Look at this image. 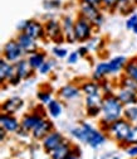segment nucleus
<instances>
[{"label":"nucleus","instance_id":"f257e3e1","mask_svg":"<svg viewBox=\"0 0 137 159\" xmlns=\"http://www.w3.org/2000/svg\"><path fill=\"white\" fill-rule=\"evenodd\" d=\"M69 135L74 140L84 143L92 149H98L103 147L108 140V135L103 130L96 129L87 121H81L78 126L69 129Z\"/></svg>","mask_w":137,"mask_h":159},{"label":"nucleus","instance_id":"f03ea898","mask_svg":"<svg viewBox=\"0 0 137 159\" xmlns=\"http://www.w3.org/2000/svg\"><path fill=\"white\" fill-rule=\"evenodd\" d=\"M125 105L118 100L114 93L103 95V102H102V112L100 119V126L101 130L106 131L108 125L118 119L123 117Z\"/></svg>","mask_w":137,"mask_h":159},{"label":"nucleus","instance_id":"7ed1b4c3","mask_svg":"<svg viewBox=\"0 0 137 159\" xmlns=\"http://www.w3.org/2000/svg\"><path fill=\"white\" fill-rule=\"evenodd\" d=\"M132 125L133 124H131L130 121H127L125 117H121V119H118V120L111 123L108 125V128L106 129L105 133L108 135L109 139H112L114 143H117V144L121 147L125 143L126 138L128 136Z\"/></svg>","mask_w":137,"mask_h":159},{"label":"nucleus","instance_id":"20e7f679","mask_svg":"<svg viewBox=\"0 0 137 159\" xmlns=\"http://www.w3.org/2000/svg\"><path fill=\"white\" fill-rule=\"evenodd\" d=\"M16 30L18 33L20 32L27 33L28 35L36 39V41H47L44 23L36 20V19H27V20L19 22L16 25Z\"/></svg>","mask_w":137,"mask_h":159},{"label":"nucleus","instance_id":"39448f33","mask_svg":"<svg viewBox=\"0 0 137 159\" xmlns=\"http://www.w3.org/2000/svg\"><path fill=\"white\" fill-rule=\"evenodd\" d=\"M78 14L84 16L87 20H89L96 29H98L103 25L105 23V15L102 13V8L87 4V3H79V9H78Z\"/></svg>","mask_w":137,"mask_h":159},{"label":"nucleus","instance_id":"423d86ee","mask_svg":"<svg viewBox=\"0 0 137 159\" xmlns=\"http://www.w3.org/2000/svg\"><path fill=\"white\" fill-rule=\"evenodd\" d=\"M93 24L87 20V19L82 15L78 14L75 18V25H74V35L77 43H86L93 38V32H94Z\"/></svg>","mask_w":137,"mask_h":159},{"label":"nucleus","instance_id":"0eeeda50","mask_svg":"<svg viewBox=\"0 0 137 159\" xmlns=\"http://www.w3.org/2000/svg\"><path fill=\"white\" fill-rule=\"evenodd\" d=\"M45 27V38L47 41H50L55 44H62L66 42V38L63 34V29H62V24L59 20L57 19H48L44 23Z\"/></svg>","mask_w":137,"mask_h":159},{"label":"nucleus","instance_id":"6e6552de","mask_svg":"<svg viewBox=\"0 0 137 159\" xmlns=\"http://www.w3.org/2000/svg\"><path fill=\"white\" fill-rule=\"evenodd\" d=\"M2 54H3L2 58L6 59V61L10 62V63H15V62L20 61V59H23V58L27 57L25 52L23 51V48L20 47V44L16 42L15 38L10 39V41H8L4 44Z\"/></svg>","mask_w":137,"mask_h":159},{"label":"nucleus","instance_id":"1a4fd4ad","mask_svg":"<svg viewBox=\"0 0 137 159\" xmlns=\"http://www.w3.org/2000/svg\"><path fill=\"white\" fill-rule=\"evenodd\" d=\"M45 117L47 115L44 114V110L42 109H36L32 112H27L20 119V129L32 135V131L35 129V126Z\"/></svg>","mask_w":137,"mask_h":159},{"label":"nucleus","instance_id":"9d476101","mask_svg":"<svg viewBox=\"0 0 137 159\" xmlns=\"http://www.w3.org/2000/svg\"><path fill=\"white\" fill-rule=\"evenodd\" d=\"M64 140H66V138H64V135H63L61 131L53 130L52 133H49V134L43 139L41 143H42L43 150L49 155L55 148L59 147Z\"/></svg>","mask_w":137,"mask_h":159},{"label":"nucleus","instance_id":"9b49d317","mask_svg":"<svg viewBox=\"0 0 137 159\" xmlns=\"http://www.w3.org/2000/svg\"><path fill=\"white\" fill-rule=\"evenodd\" d=\"M15 39H16V42L20 44V47L23 48V51L25 52L27 56H29V54H32V53L39 51L38 41H36V39H34L33 37L28 35V34L24 33V32L18 33L16 37H15Z\"/></svg>","mask_w":137,"mask_h":159},{"label":"nucleus","instance_id":"f8f14e48","mask_svg":"<svg viewBox=\"0 0 137 159\" xmlns=\"http://www.w3.org/2000/svg\"><path fill=\"white\" fill-rule=\"evenodd\" d=\"M53 130H55L53 121L50 120L49 117H45V119H43V120L35 126V129L32 131V135L30 136L34 139V140H36V142H42L43 139L49 133H52Z\"/></svg>","mask_w":137,"mask_h":159},{"label":"nucleus","instance_id":"ddd939ff","mask_svg":"<svg viewBox=\"0 0 137 159\" xmlns=\"http://www.w3.org/2000/svg\"><path fill=\"white\" fill-rule=\"evenodd\" d=\"M0 128L8 131L9 134H16L18 130L20 129V120L15 115L2 112V115H0Z\"/></svg>","mask_w":137,"mask_h":159},{"label":"nucleus","instance_id":"4468645a","mask_svg":"<svg viewBox=\"0 0 137 159\" xmlns=\"http://www.w3.org/2000/svg\"><path fill=\"white\" fill-rule=\"evenodd\" d=\"M61 24H62V29H63V34L66 38V42L69 44H74L77 43L75 41V35H74V25H75V18H73L72 15H63L61 19Z\"/></svg>","mask_w":137,"mask_h":159},{"label":"nucleus","instance_id":"2eb2a0df","mask_svg":"<svg viewBox=\"0 0 137 159\" xmlns=\"http://www.w3.org/2000/svg\"><path fill=\"white\" fill-rule=\"evenodd\" d=\"M82 93V90H81V86L75 85L74 82H71V84H67L64 86H62L59 90H58V97L62 98L64 101H72V100H75L81 96Z\"/></svg>","mask_w":137,"mask_h":159},{"label":"nucleus","instance_id":"dca6fc26","mask_svg":"<svg viewBox=\"0 0 137 159\" xmlns=\"http://www.w3.org/2000/svg\"><path fill=\"white\" fill-rule=\"evenodd\" d=\"M24 107V100L19 96H11L2 104V112L15 115L18 111H20Z\"/></svg>","mask_w":137,"mask_h":159},{"label":"nucleus","instance_id":"f3484780","mask_svg":"<svg viewBox=\"0 0 137 159\" xmlns=\"http://www.w3.org/2000/svg\"><path fill=\"white\" fill-rule=\"evenodd\" d=\"M14 76H15L14 63H10L6 59L2 58L0 59V82H2L3 87H5V85H9V81Z\"/></svg>","mask_w":137,"mask_h":159},{"label":"nucleus","instance_id":"a211bd4d","mask_svg":"<svg viewBox=\"0 0 137 159\" xmlns=\"http://www.w3.org/2000/svg\"><path fill=\"white\" fill-rule=\"evenodd\" d=\"M108 62V76H117L123 73V70L128 62V59L125 56H116L112 57Z\"/></svg>","mask_w":137,"mask_h":159},{"label":"nucleus","instance_id":"6ab92c4d","mask_svg":"<svg viewBox=\"0 0 137 159\" xmlns=\"http://www.w3.org/2000/svg\"><path fill=\"white\" fill-rule=\"evenodd\" d=\"M114 95L118 97V100L126 106H132V105H137V92L132 91V90H127L123 87H118L117 86Z\"/></svg>","mask_w":137,"mask_h":159},{"label":"nucleus","instance_id":"aec40b11","mask_svg":"<svg viewBox=\"0 0 137 159\" xmlns=\"http://www.w3.org/2000/svg\"><path fill=\"white\" fill-rule=\"evenodd\" d=\"M73 148H74V144L69 142L68 139H66L59 147L55 148L49 154V158L50 159H67L71 155H73Z\"/></svg>","mask_w":137,"mask_h":159},{"label":"nucleus","instance_id":"412c9836","mask_svg":"<svg viewBox=\"0 0 137 159\" xmlns=\"http://www.w3.org/2000/svg\"><path fill=\"white\" fill-rule=\"evenodd\" d=\"M14 67H15V75L22 80V81H25V80H29L30 77L34 76V70L29 66V62L27 57L20 59V61H18L14 63Z\"/></svg>","mask_w":137,"mask_h":159},{"label":"nucleus","instance_id":"4be33fe9","mask_svg":"<svg viewBox=\"0 0 137 159\" xmlns=\"http://www.w3.org/2000/svg\"><path fill=\"white\" fill-rule=\"evenodd\" d=\"M27 59H28V62H29V66L36 72L39 68L42 67V65L48 59V56H47V53L44 51L39 49V51H36V52L27 56Z\"/></svg>","mask_w":137,"mask_h":159},{"label":"nucleus","instance_id":"5701e85b","mask_svg":"<svg viewBox=\"0 0 137 159\" xmlns=\"http://www.w3.org/2000/svg\"><path fill=\"white\" fill-rule=\"evenodd\" d=\"M81 90H82V93L84 96H89V95H97V93H102V90H101V84L94 81V80L89 78V80H86L83 81L81 85Z\"/></svg>","mask_w":137,"mask_h":159},{"label":"nucleus","instance_id":"b1692460","mask_svg":"<svg viewBox=\"0 0 137 159\" xmlns=\"http://www.w3.org/2000/svg\"><path fill=\"white\" fill-rule=\"evenodd\" d=\"M47 114L48 116H50L52 119H58L61 117L64 112V105L61 100L58 98H53V100L47 105Z\"/></svg>","mask_w":137,"mask_h":159},{"label":"nucleus","instance_id":"393cba45","mask_svg":"<svg viewBox=\"0 0 137 159\" xmlns=\"http://www.w3.org/2000/svg\"><path fill=\"white\" fill-rule=\"evenodd\" d=\"M108 77V62H98L96 65L93 73H92V80L97 82H101L103 81L105 78Z\"/></svg>","mask_w":137,"mask_h":159},{"label":"nucleus","instance_id":"a878e982","mask_svg":"<svg viewBox=\"0 0 137 159\" xmlns=\"http://www.w3.org/2000/svg\"><path fill=\"white\" fill-rule=\"evenodd\" d=\"M102 102H103V93L84 96L86 109H88V107H102Z\"/></svg>","mask_w":137,"mask_h":159},{"label":"nucleus","instance_id":"bb28decb","mask_svg":"<svg viewBox=\"0 0 137 159\" xmlns=\"http://www.w3.org/2000/svg\"><path fill=\"white\" fill-rule=\"evenodd\" d=\"M118 87H123V89H127V90H132L135 92H137V82L135 80H132L131 77L126 76V75H121L120 78H118Z\"/></svg>","mask_w":137,"mask_h":159},{"label":"nucleus","instance_id":"cd10ccee","mask_svg":"<svg viewBox=\"0 0 137 159\" xmlns=\"http://www.w3.org/2000/svg\"><path fill=\"white\" fill-rule=\"evenodd\" d=\"M123 75L131 77L132 80L137 82V58H132V59H128V62L123 70Z\"/></svg>","mask_w":137,"mask_h":159},{"label":"nucleus","instance_id":"c85d7f7f","mask_svg":"<svg viewBox=\"0 0 137 159\" xmlns=\"http://www.w3.org/2000/svg\"><path fill=\"white\" fill-rule=\"evenodd\" d=\"M36 98H38V101H39V104L41 105H48L52 100H53V92H52V90L49 89V90H39L38 92H36Z\"/></svg>","mask_w":137,"mask_h":159},{"label":"nucleus","instance_id":"c756f323","mask_svg":"<svg viewBox=\"0 0 137 159\" xmlns=\"http://www.w3.org/2000/svg\"><path fill=\"white\" fill-rule=\"evenodd\" d=\"M55 67H57V59H54V58H48L47 61L42 65V67L39 68L36 72H38L39 75L45 76V75L52 73V72H53V70H54Z\"/></svg>","mask_w":137,"mask_h":159},{"label":"nucleus","instance_id":"7c9ffc66","mask_svg":"<svg viewBox=\"0 0 137 159\" xmlns=\"http://www.w3.org/2000/svg\"><path fill=\"white\" fill-rule=\"evenodd\" d=\"M123 117L131 124H136L137 123V105L126 106L123 111Z\"/></svg>","mask_w":137,"mask_h":159},{"label":"nucleus","instance_id":"2f4dec72","mask_svg":"<svg viewBox=\"0 0 137 159\" xmlns=\"http://www.w3.org/2000/svg\"><path fill=\"white\" fill-rule=\"evenodd\" d=\"M135 144H137V125H136V124H133V125H132L131 131H130L128 136L126 138L125 143L121 145V148L126 149L127 147H130V145H135Z\"/></svg>","mask_w":137,"mask_h":159},{"label":"nucleus","instance_id":"473e14b6","mask_svg":"<svg viewBox=\"0 0 137 159\" xmlns=\"http://www.w3.org/2000/svg\"><path fill=\"white\" fill-rule=\"evenodd\" d=\"M63 7L62 0H44L43 2V8L47 11H53V10H58Z\"/></svg>","mask_w":137,"mask_h":159},{"label":"nucleus","instance_id":"72a5a7b5","mask_svg":"<svg viewBox=\"0 0 137 159\" xmlns=\"http://www.w3.org/2000/svg\"><path fill=\"white\" fill-rule=\"evenodd\" d=\"M52 53H53V56L55 57V59H64V58H67L68 54H69L68 49L64 48V47H62L61 44H57L55 47H53V48H52Z\"/></svg>","mask_w":137,"mask_h":159},{"label":"nucleus","instance_id":"f704fd0d","mask_svg":"<svg viewBox=\"0 0 137 159\" xmlns=\"http://www.w3.org/2000/svg\"><path fill=\"white\" fill-rule=\"evenodd\" d=\"M118 4H120V0H102L101 8H102V10L113 11V10H117Z\"/></svg>","mask_w":137,"mask_h":159},{"label":"nucleus","instance_id":"c9c22d12","mask_svg":"<svg viewBox=\"0 0 137 159\" xmlns=\"http://www.w3.org/2000/svg\"><path fill=\"white\" fill-rule=\"evenodd\" d=\"M100 84H101V90H102V93H103V95L114 93L116 89H114V87H112V84H111L109 81H107L106 78L103 80V81H101Z\"/></svg>","mask_w":137,"mask_h":159},{"label":"nucleus","instance_id":"e433bc0d","mask_svg":"<svg viewBox=\"0 0 137 159\" xmlns=\"http://www.w3.org/2000/svg\"><path fill=\"white\" fill-rule=\"evenodd\" d=\"M136 24H137V13H132V14H130V15L127 16V19H126V23H125L126 29H127V30H132Z\"/></svg>","mask_w":137,"mask_h":159},{"label":"nucleus","instance_id":"4c0bfd02","mask_svg":"<svg viewBox=\"0 0 137 159\" xmlns=\"http://www.w3.org/2000/svg\"><path fill=\"white\" fill-rule=\"evenodd\" d=\"M101 112H102V107H88V109H86V115L91 119L101 116Z\"/></svg>","mask_w":137,"mask_h":159},{"label":"nucleus","instance_id":"58836bf2","mask_svg":"<svg viewBox=\"0 0 137 159\" xmlns=\"http://www.w3.org/2000/svg\"><path fill=\"white\" fill-rule=\"evenodd\" d=\"M79 54H78V52L77 51H73V52H71L69 54H68V57H67V63L68 65H75L78 61H79Z\"/></svg>","mask_w":137,"mask_h":159},{"label":"nucleus","instance_id":"ea45409f","mask_svg":"<svg viewBox=\"0 0 137 159\" xmlns=\"http://www.w3.org/2000/svg\"><path fill=\"white\" fill-rule=\"evenodd\" d=\"M77 52H78V54H79L81 58H86V57L89 56L91 49L88 48V46H79V47H78V49H77Z\"/></svg>","mask_w":137,"mask_h":159},{"label":"nucleus","instance_id":"a19ab883","mask_svg":"<svg viewBox=\"0 0 137 159\" xmlns=\"http://www.w3.org/2000/svg\"><path fill=\"white\" fill-rule=\"evenodd\" d=\"M125 152H126V154H127L128 157H131L132 159H133V158H137V144L127 147V148L125 149Z\"/></svg>","mask_w":137,"mask_h":159},{"label":"nucleus","instance_id":"79ce46f5","mask_svg":"<svg viewBox=\"0 0 137 159\" xmlns=\"http://www.w3.org/2000/svg\"><path fill=\"white\" fill-rule=\"evenodd\" d=\"M79 3H87V4H92V5L101 7L102 0H79Z\"/></svg>","mask_w":137,"mask_h":159},{"label":"nucleus","instance_id":"37998d69","mask_svg":"<svg viewBox=\"0 0 137 159\" xmlns=\"http://www.w3.org/2000/svg\"><path fill=\"white\" fill-rule=\"evenodd\" d=\"M8 135H10V134H9L8 131H5L4 129H2V128H0V142H2V143H4Z\"/></svg>","mask_w":137,"mask_h":159},{"label":"nucleus","instance_id":"c03bdc74","mask_svg":"<svg viewBox=\"0 0 137 159\" xmlns=\"http://www.w3.org/2000/svg\"><path fill=\"white\" fill-rule=\"evenodd\" d=\"M67 159H81V157H77V155H71L69 158H67Z\"/></svg>","mask_w":137,"mask_h":159},{"label":"nucleus","instance_id":"a18cd8bd","mask_svg":"<svg viewBox=\"0 0 137 159\" xmlns=\"http://www.w3.org/2000/svg\"><path fill=\"white\" fill-rule=\"evenodd\" d=\"M131 32H132V33H133V34H136V35H137V24H136V25H135V28H133V29H132V30H131Z\"/></svg>","mask_w":137,"mask_h":159},{"label":"nucleus","instance_id":"49530a36","mask_svg":"<svg viewBox=\"0 0 137 159\" xmlns=\"http://www.w3.org/2000/svg\"><path fill=\"white\" fill-rule=\"evenodd\" d=\"M127 2H135V0H120V3H127Z\"/></svg>","mask_w":137,"mask_h":159},{"label":"nucleus","instance_id":"de8ad7c7","mask_svg":"<svg viewBox=\"0 0 137 159\" xmlns=\"http://www.w3.org/2000/svg\"><path fill=\"white\" fill-rule=\"evenodd\" d=\"M108 159H120V157H117V155H112L111 158H108Z\"/></svg>","mask_w":137,"mask_h":159},{"label":"nucleus","instance_id":"09e8293b","mask_svg":"<svg viewBox=\"0 0 137 159\" xmlns=\"http://www.w3.org/2000/svg\"><path fill=\"white\" fill-rule=\"evenodd\" d=\"M133 159H137V158H133Z\"/></svg>","mask_w":137,"mask_h":159},{"label":"nucleus","instance_id":"8fccbe9b","mask_svg":"<svg viewBox=\"0 0 137 159\" xmlns=\"http://www.w3.org/2000/svg\"><path fill=\"white\" fill-rule=\"evenodd\" d=\"M136 125H137V123H136Z\"/></svg>","mask_w":137,"mask_h":159},{"label":"nucleus","instance_id":"3c124183","mask_svg":"<svg viewBox=\"0 0 137 159\" xmlns=\"http://www.w3.org/2000/svg\"><path fill=\"white\" fill-rule=\"evenodd\" d=\"M136 58H137V57H136Z\"/></svg>","mask_w":137,"mask_h":159}]
</instances>
